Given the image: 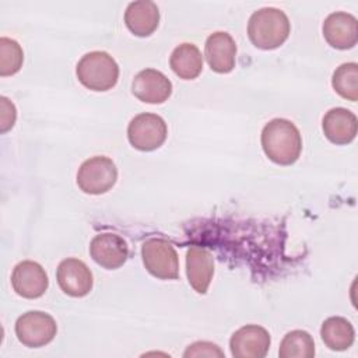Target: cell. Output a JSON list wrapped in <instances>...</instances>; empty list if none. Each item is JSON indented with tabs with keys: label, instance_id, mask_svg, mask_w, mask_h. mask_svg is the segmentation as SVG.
I'll list each match as a JSON object with an SVG mask.
<instances>
[{
	"label": "cell",
	"instance_id": "obj_1",
	"mask_svg": "<svg viewBox=\"0 0 358 358\" xmlns=\"http://www.w3.org/2000/svg\"><path fill=\"white\" fill-rule=\"evenodd\" d=\"M264 154L278 165L294 164L302 151V137L298 127L288 119L275 117L262 130Z\"/></svg>",
	"mask_w": 358,
	"mask_h": 358
},
{
	"label": "cell",
	"instance_id": "obj_2",
	"mask_svg": "<svg viewBox=\"0 0 358 358\" xmlns=\"http://www.w3.org/2000/svg\"><path fill=\"white\" fill-rule=\"evenodd\" d=\"M291 31L287 14L275 7H263L255 11L248 22V36L250 42L264 50L282 45Z\"/></svg>",
	"mask_w": 358,
	"mask_h": 358
},
{
	"label": "cell",
	"instance_id": "obj_3",
	"mask_svg": "<svg viewBox=\"0 0 358 358\" xmlns=\"http://www.w3.org/2000/svg\"><path fill=\"white\" fill-rule=\"evenodd\" d=\"M78 81L91 91H108L119 80V66L106 52L94 50L85 53L77 63Z\"/></svg>",
	"mask_w": 358,
	"mask_h": 358
},
{
	"label": "cell",
	"instance_id": "obj_4",
	"mask_svg": "<svg viewBox=\"0 0 358 358\" xmlns=\"http://www.w3.org/2000/svg\"><path fill=\"white\" fill-rule=\"evenodd\" d=\"M117 179L115 162L103 155L85 159L77 172V185L87 194H102L110 190Z\"/></svg>",
	"mask_w": 358,
	"mask_h": 358
},
{
	"label": "cell",
	"instance_id": "obj_5",
	"mask_svg": "<svg viewBox=\"0 0 358 358\" xmlns=\"http://www.w3.org/2000/svg\"><path fill=\"white\" fill-rule=\"evenodd\" d=\"M143 264L150 274L161 280H175L179 275V259L171 242L151 238L141 246Z\"/></svg>",
	"mask_w": 358,
	"mask_h": 358
},
{
	"label": "cell",
	"instance_id": "obj_6",
	"mask_svg": "<svg viewBox=\"0 0 358 358\" xmlns=\"http://www.w3.org/2000/svg\"><path fill=\"white\" fill-rule=\"evenodd\" d=\"M57 331L55 319L41 310L22 313L15 322V336L20 343L29 348H39L49 344Z\"/></svg>",
	"mask_w": 358,
	"mask_h": 358
},
{
	"label": "cell",
	"instance_id": "obj_7",
	"mask_svg": "<svg viewBox=\"0 0 358 358\" xmlns=\"http://www.w3.org/2000/svg\"><path fill=\"white\" fill-rule=\"evenodd\" d=\"M168 136L165 120L155 113H140L127 126L130 144L140 151H154L159 148Z\"/></svg>",
	"mask_w": 358,
	"mask_h": 358
},
{
	"label": "cell",
	"instance_id": "obj_8",
	"mask_svg": "<svg viewBox=\"0 0 358 358\" xmlns=\"http://www.w3.org/2000/svg\"><path fill=\"white\" fill-rule=\"evenodd\" d=\"M56 278L60 289L74 298L85 296L94 285L91 270L76 257H67L59 263Z\"/></svg>",
	"mask_w": 358,
	"mask_h": 358
},
{
	"label": "cell",
	"instance_id": "obj_9",
	"mask_svg": "<svg viewBox=\"0 0 358 358\" xmlns=\"http://www.w3.org/2000/svg\"><path fill=\"white\" fill-rule=\"evenodd\" d=\"M270 334L264 327L246 324L231 336L229 348L235 358H263L270 348Z\"/></svg>",
	"mask_w": 358,
	"mask_h": 358
},
{
	"label": "cell",
	"instance_id": "obj_10",
	"mask_svg": "<svg viewBox=\"0 0 358 358\" xmlns=\"http://www.w3.org/2000/svg\"><path fill=\"white\" fill-rule=\"evenodd\" d=\"M13 289L22 298L35 299L45 294L49 285L45 268L32 260L20 262L11 273Z\"/></svg>",
	"mask_w": 358,
	"mask_h": 358
},
{
	"label": "cell",
	"instance_id": "obj_11",
	"mask_svg": "<svg viewBox=\"0 0 358 358\" xmlns=\"http://www.w3.org/2000/svg\"><path fill=\"white\" fill-rule=\"evenodd\" d=\"M90 255L94 262L108 270L119 268L129 257V246L117 234L95 235L90 243Z\"/></svg>",
	"mask_w": 358,
	"mask_h": 358
},
{
	"label": "cell",
	"instance_id": "obj_12",
	"mask_svg": "<svg viewBox=\"0 0 358 358\" xmlns=\"http://www.w3.org/2000/svg\"><path fill=\"white\" fill-rule=\"evenodd\" d=\"M323 36L326 42L336 49H351L358 41V21L345 11H336L326 17L323 27Z\"/></svg>",
	"mask_w": 358,
	"mask_h": 358
},
{
	"label": "cell",
	"instance_id": "obj_13",
	"mask_svg": "<svg viewBox=\"0 0 358 358\" xmlns=\"http://www.w3.org/2000/svg\"><path fill=\"white\" fill-rule=\"evenodd\" d=\"M131 92L145 103H162L172 94V83L159 70L144 69L134 76Z\"/></svg>",
	"mask_w": 358,
	"mask_h": 358
},
{
	"label": "cell",
	"instance_id": "obj_14",
	"mask_svg": "<svg viewBox=\"0 0 358 358\" xmlns=\"http://www.w3.org/2000/svg\"><path fill=\"white\" fill-rule=\"evenodd\" d=\"M204 56L213 71L229 73L236 62V43L228 32H213L206 41Z\"/></svg>",
	"mask_w": 358,
	"mask_h": 358
},
{
	"label": "cell",
	"instance_id": "obj_15",
	"mask_svg": "<svg viewBox=\"0 0 358 358\" xmlns=\"http://www.w3.org/2000/svg\"><path fill=\"white\" fill-rule=\"evenodd\" d=\"M322 129L331 143L337 145L348 144L355 138L358 131L357 116L345 108H333L323 116Z\"/></svg>",
	"mask_w": 358,
	"mask_h": 358
},
{
	"label": "cell",
	"instance_id": "obj_16",
	"mask_svg": "<svg viewBox=\"0 0 358 358\" xmlns=\"http://www.w3.org/2000/svg\"><path fill=\"white\" fill-rule=\"evenodd\" d=\"M186 273L192 288L206 294L214 274L213 255L200 246H190L186 253Z\"/></svg>",
	"mask_w": 358,
	"mask_h": 358
},
{
	"label": "cell",
	"instance_id": "obj_17",
	"mask_svg": "<svg viewBox=\"0 0 358 358\" xmlns=\"http://www.w3.org/2000/svg\"><path fill=\"white\" fill-rule=\"evenodd\" d=\"M124 24L136 36L151 35L159 24L158 6L151 0L131 1L124 11Z\"/></svg>",
	"mask_w": 358,
	"mask_h": 358
},
{
	"label": "cell",
	"instance_id": "obj_18",
	"mask_svg": "<svg viewBox=\"0 0 358 358\" xmlns=\"http://www.w3.org/2000/svg\"><path fill=\"white\" fill-rule=\"evenodd\" d=\"M169 66L179 78L193 80L203 70L201 52L193 43H180L172 50Z\"/></svg>",
	"mask_w": 358,
	"mask_h": 358
},
{
	"label": "cell",
	"instance_id": "obj_19",
	"mask_svg": "<svg viewBox=\"0 0 358 358\" xmlns=\"http://www.w3.org/2000/svg\"><path fill=\"white\" fill-rule=\"evenodd\" d=\"M320 337L326 347L333 351L350 348L355 340V330L350 320L341 316H331L322 323Z\"/></svg>",
	"mask_w": 358,
	"mask_h": 358
},
{
	"label": "cell",
	"instance_id": "obj_20",
	"mask_svg": "<svg viewBox=\"0 0 358 358\" xmlns=\"http://www.w3.org/2000/svg\"><path fill=\"white\" fill-rule=\"evenodd\" d=\"M315 355V341L305 330H292L284 336L280 344V358H312Z\"/></svg>",
	"mask_w": 358,
	"mask_h": 358
},
{
	"label": "cell",
	"instance_id": "obj_21",
	"mask_svg": "<svg viewBox=\"0 0 358 358\" xmlns=\"http://www.w3.org/2000/svg\"><path fill=\"white\" fill-rule=\"evenodd\" d=\"M331 85L340 96L355 102L358 99V64L351 62L338 66L333 73Z\"/></svg>",
	"mask_w": 358,
	"mask_h": 358
},
{
	"label": "cell",
	"instance_id": "obj_22",
	"mask_svg": "<svg viewBox=\"0 0 358 358\" xmlns=\"http://www.w3.org/2000/svg\"><path fill=\"white\" fill-rule=\"evenodd\" d=\"M24 60V52L20 43L11 38H0V76H13L15 74Z\"/></svg>",
	"mask_w": 358,
	"mask_h": 358
},
{
	"label": "cell",
	"instance_id": "obj_23",
	"mask_svg": "<svg viewBox=\"0 0 358 358\" xmlns=\"http://www.w3.org/2000/svg\"><path fill=\"white\" fill-rule=\"evenodd\" d=\"M185 358H193V357H224V352L220 350V347L210 341H196L190 344L186 351L183 352Z\"/></svg>",
	"mask_w": 358,
	"mask_h": 358
},
{
	"label": "cell",
	"instance_id": "obj_24",
	"mask_svg": "<svg viewBox=\"0 0 358 358\" xmlns=\"http://www.w3.org/2000/svg\"><path fill=\"white\" fill-rule=\"evenodd\" d=\"M15 119H17V110L14 103L8 98L1 96L0 98V131L1 133L8 131L14 126Z\"/></svg>",
	"mask_w": 358,
	"mask_h": 358
}]
</instances>
